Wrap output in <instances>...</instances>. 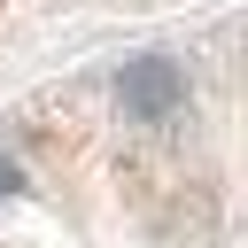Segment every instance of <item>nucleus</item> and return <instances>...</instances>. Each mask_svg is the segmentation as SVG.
Returning <instances> with one entry per match:
<instances>
[{"label":"nucleus","mask_w":248,"mask_h":248,"mask_svg":"<svg viewBox=\"0 0 248 248\" xmlns=\"http://www.w3.org/2000/svg\"><path fill=\"white\" fill-rule=\"evenodd\" d=\"M0 248H240V54L140 46L0 116Z\"/></svg>","instance_id":"1"},{"label":"nucleus","mask_w":248,"mask_h":248,"mask_svg":"<svg viewBox=\"0 0 248 248\" xmlns=\"http://www.w3.org/2000/svg\"><path fill=\"white\" fill-rule=\"evenodd\" d=\"M101 8H147V0H0V54L23 46L31 31L62 23V16H101Z\"/></svg>","instance_id":"2"}]
</instances>
